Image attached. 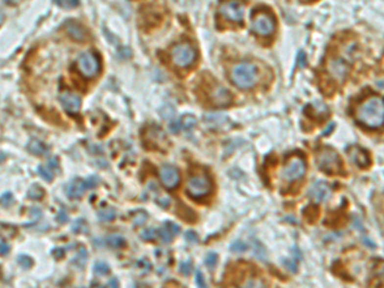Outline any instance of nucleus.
Masks as SVG:
<instances>
[{
  "mask_svg": "<svg viewBox=\"0 0 384 288\" xmlns=\"http://www.w3.org/2000/svg\"><path fill=\"white\" fill-rule=\"evenodd\" d=\"M18 263L21 264V266H24V268H31L33 264L32 259L30 258V256L27 255H20L18 256Z\"/></svg>",
  "mask_w": 384,
  "mask_h": 288,
  "instance_id": "nucleus-29",
  "label": "nucleus"
},
{
  "mask_svg": "<svg viewBox=\"0 0 384 288\" xmlns=\"http://www.w3.org/2000/svg\"><path fill=\"white\" fill-rule=\"evenodd\" d=\"M76 67L78 72L86 78H94L100 72V59L95 53L87 51L81 54L76 60Z\"/></svg>",
  "mask_w": 384,
  "mask_h": 288,
  "instance_id": "nucleus-5",
  "label": "nucleus"
},
{
  "mask_svg": "<svg viewBox=\"0 0 384 288\" xmlns=\"http://www.w3.org/2000/svg\"><path fill=\"white\" fill-rule=\"evenodd\" d=\"M72 263L78 268H83L87 263V251L85 248H80V251L77 252V255L72 260Z\"/></svg>",
  "mask_w": 384,
  "mask_h": 288,
  "instance_id": "nucleus-20",
  "label": "nucleus"
},
{
  "mask_svg": "<svg viewBox=\"0 0 384 288\" xmlns=\"http://www.w3.org/2000/svg\"><path fill=\"white\" fill-rule=\"evenodd\" d=\"M331 189L329 186L327 185L325 182H316L312 185V187L310 189V192L309 195L312 197L314 201L316 202H321V201H327V200L331 197Z\"/></svg>",
  "mask_w": 384,
  "mask_h": 288,
  "instance_id": "nucleus-12",
  "label": "nucleus"
},
{
  "mask_svg": "<svg viewBox=\"0 0 384 288\" xmlns=\"http://www.w3.org/2000/svg\"><path fill=\"white\" fill-rule=\"evenodd\" d=\"M216 260H218V255H216V252H210V254H208V256L205 258V264L208 265L209 268L212 269L216 266Z\"/></svg>",
  "mask_w": 384,
  "mask_h": 288,
  "instance_id": "nucleus-30",
  "label": "nucleus"
},
{
  "mask_svg": "<svg viewBox=\"0 0 384 288\" xmlns=\"http://www.w3.org/2000/svg\"><path fill=\"white\" fill-rule=\"evenodd\" d=\"M53 255L55 256L56 259L63 258V255H64V250H62V248H55V250H53Z\"/></svg>",
  "mask_w": 384,
  "mask_h": 288,
  "instance_id": "nucleus-40",
  "label": "nucleus"
},
{
  "mask_svg": "<svg viewBox=\"0 0 384 288\" xmlns=\"http://www.w3.org/2000/svg\"><path fill=\"white\" fill-rule=\"evenodd\" d=\"M160 181L163 185L166 186L167 189H174L179 183V172L178 169L174 168L173 166H163L159 172Z\"/></svg>",
  "mask_w": 384,
  "mask_h": 288,
  "instance_id": "nucleus-10",
  "label": "nucleus"
},
{
  "mask_svg": "<svg viewBox=\"0 0 384 288\" xmlns=\"http://www.w3.org/2000/svg\"><path fill=\"white\" fill-rule=\"evenodd\" d=\"M159 236H160V239H162V241L163 242H167V243H168V242H170L173 240L172 232H169V231L166 228V227H163V228L160 229Z\"/></svg>",
  "mask_w": 384,
  "mask_h": 288,
  "instance_id": "nucleus-32",
  "label": "nucleus"
},
{
  "mask_svg": "<svg viewBox=\"0 0 384 288\" xmlns=\"http://www.w3.org/2000/svg\"><path fill=\"white\" fill-rule=\"evenodd\" d=\"M8 252H9V246H8V243L1 242V243H0V255H8Z\"/></svg>",
  "mask_w": 384,
  "mask_h": 288,
  "instance_id": "nucleus-37",
  "label": "nucleus"
},
{
  "mask_svg": "<svg viewBox=\"0 0 384 288\" xmlns=\"http://www.w3.org/2000/svg\"><path fill=\"white\" fill-rule=\"evenodd\" d=\"M120 286V283H118V279L113 278L110 279L109 282H108V285H106V287H118Z\"/></svg>",
  "mask_w": 384,
  "mask_h": 288,
  "instance_id": "nucleus-41",
  "label": "nucleus"
},
{
  "mask_svg": "<svg viewBox=\"0 0 384 288\" xmlns=\"http://www.w3.org/2000/svg\"><path fill=\"white\" fill-rule=\"evenodd\" d=\"M28 150L35 155H47L49 152V147L44 143L39 141V140H31L28 144Z\"/></svg>",
  "mask_w": 384,
  "mask_h": 288,
  "instance_id": "nucleus-18",
  "label": "nucleus"
},
{
  "mask_svg": "<svg viewBox=\"0 0 384 288\" xmlns=\"http://www.w3.org/2000/svg\"><path fill=\"white\" fill-rule=\"evenodd\" d=\"M156 236H158V232H156L155 229L147 228L141 233V239H143L144 241H154V240L156 239Z\"/></svg>",
  "mask_w": 384,
  "mask_h": 288,
  "instance_id": "nucleus-26",
  "label": "nucleus"
},
{
  "mask_svg": "<svg viewBox=\"0 0 384 288\" xmlns=\"http://www.w3.org/2000/svg\"><path fill=\"white\" fill-rule=\"evenodd\" d=\"M116 218V210L112 208H106L99 212V219L101 222H112Z\"/></svg>",
  "mask_w": 384,
  "mask_h": 288,
  "instance_id": "nucleus-21",
  "label": "nucleus"
},
{
  "mask_svg": "<svg viewBox=\"0 0 384 288\" xmlns=\"http://www.w3.org/2000/svg\"><path fill=\"white\" fill-rule=\"evenodd\" d=\"M4 3H7V4L14 3V0H4Z\"/></svg>",
  "mask_w": 384,
  "mask_h": 288,
  "instance_id": "nucleus-43",
  "label": "nucleus"
},
{
  "mask_svg": "<svg viewBox=\"0 0 384 288\" xmlns=\"http://www.w3.org/2000/svg\"><path fill=\"white\" fill-rule=\"evenodd\" d=\"M37 172H39V174H40L45 181H48V182H50V181H53L54 179V172L50 167L40 166L39 168H37Z\"/></svg>",
  "mask_w": 384,
  "mask_h": 288,
  "instance_id": "nucleus-22",
  "label": "nucleus"
},
{
  "mask_svg": "<svg viewBox=\"0 0 384 288\" xmlns=\"http://www.w3.org/2000/svg\"><path fill=\"white\" fill-rule=\"evenodd\" d=\"M195 279H196V283H197V286H199V287H206L205 278H204V275H202L201 272L196 273Z\"/></svg>",
  "mask_w": 384,
  "mask_h": 288,
  "instance_id": "nucleus-36",
  "label": "nucleus"
},
{
  "mask_svg": "<svg viewBox=\"0 0 384 288\" xmlns=\"http://www.w3.org/2000/svg\"><path fill=\"white\" fill-rule=\"evenodd\" d=\"M331 71L336 76V78H338V80H343L344 77L347 76L348 66L346 64L344 60L333 59L331 62Z\"/></svg>",
  "mask_w": 384,
  "mask_h": 288,
  "instance_id": "nucleus-17",
  "label": "nucleus"
},
{
  "mask_svg": "<svg viewBox=\"0 0 384 288\" xmlns=\"http://www.w3.org/2000/svg\"><path fill=\"white\" fill-rule=\"evenodd\" d=\"M186 239L191 242H197V236H196L195 232H192V231H189V232L186 233Z\"/></svg>",
  "mask_w": 384,
  "mask_h": 288,
  "instance_id": "nucleus-39",
  "label": "nucleus"
},
{
  "mask_svg": "<svg viewBox=\"0 0 384 288\" xmlns=\"http://www.w3.org/2000/svg\"><path fill=\"white\" fill-rule=\"evenodd\" d=\"M231 80L240 89H251L258 82V68L252 63L242 62L233 67Z\"/></svg>",
  "mask_w": 384,
  "mask_h": 288,
  "instance_id": "nucleus-2",
  "label": "nucleus"
},
{
  "mask_svg": "<svg viewBox=\"0 0 384 288\" xmlns=\"http://www.w3.org/2000/svg\"><path fill=\"white\" fill-rule=\"evenodd\" d=\"M86 189L87 185L85 181H82V179L80 178H74L73 181H71L70 185L67 186V196H68L70 199H80V197L83 196Z\"/></svg>",
  "mask_w": 384,
  "mask_h": 288,
  "instance_id": "nucleus-14",
  "label": "nucleus"
},
{
  "mask_svg": "<svg viewBox=\"0 0 384 288\" xmlns=\"http://www.w3.org/2000/svg\"><path fill=\"white\" fill-rule=\"evenodd\" d=\"M133 223L136 225H141L144 224V223L147 220V214H146V212H143V210H139V212L135 213V216H133L132 218Z\"/></svg>",
  "mask_w": 384,
  "mask_h": 288,
  "instance_id": "nucleus-25",
  "label": "nucleus"
},
{
  "mask_svg": "<svg viewBox=\"0 0 384 288\" xmlns=\"http://www.w3.org/2000/svg\"><path fill=\"white\" fill-rule=\"evenodd\" d=\"M212 99L214 104H216V105L219 106H223L229 104V101L232 100V96H231L228 90L224 89V87L222 86H218L214 91H213Z\"/></svg>",
  "mask_w": 384,
  "mask_h": 288,
  "instance_id": "nucleus-16",
  "label": "nucleus"
},
{
  "mask_svg": "<svg viewBox=\"0 0 384 288\" xmlns=\"http://www.w3.org/2000/svg\"><path fill=\"white\" fill-rule=\"evenodd\" d=\"M219 13L231 22H241L243 16V5L239 0H228L222 3Z\"/></svg>",
  "mask_w": 384,
  "mask_h": 288,
  "instance_id": "nucleus-9",
  "label": "nucleus"
},
{
  "mask_svg": "<svg viewBox=\"0 0 384 288\" xmlns=\"http://www.w3.org/2000/svg\"><path fill=\"white\" fill-rule=\"evenodd\" d=\"M94 270H95V273L97 275H106L110 272V268L106 263L97 262L95 264V266H94Z\"/></svg>",
  "mask_w": 384,
  "mask_h": 288,
  "instance_id": "nucleus-24",
  "label": "nucleus"
},
{
  "mask_svg": "<svg viewBox=\"0 0 384 288\" xmlns=\"http://www.w3.org/2000/svg\"><path fill=\"white\" fill-rule=\"evenodd\" d=\"M213 185L212 181L209 178V176L206 173H196L192 174L187 181L186 185V191L191 197L195 199H200L204 196L209 195L212 192Z\"/></svg>",
  "mask_w": 384,
  "mask_h": 288,
  "instance_id": "nucleus-4",
  "label": "nucleus"
},
{
  "mask_svg": "<svg viewBox=\"0 0 384 288\" xmlns=\"http://www.w3.org/2000/svg\"><path fill=\"white\" fill-rule=\"evenodd\" d=\"M252 31L260 36H269L275 30L274 17L269 12H258L254 14L251 22Z\"/></svg>",
  "mask_w": 384,
  "mask_h": 288,
  "instance_id": "nucleus-8",
  "label": "nucleus"
},
{
  "mask_svg": "<svg viewBox=\"0 0 384 288\" xmlns=\"http://www.w3.org/2000/svg\"><path fill=\"white\" fill-rule=\"evenodd\" d=\"M350 158H351L352 162L356 164L360 168H366V167L370 166V158H369V154L365 151L364 149H361L359 146H351L350 150Z\"/></svg>",
  "mask_w": 384,
  "mask_h": 288,
  "instance_id": "nucleus-13",
  "label": "nucleus"
},
{
  "mask_svg": "<svg viewBox=\"0 0 384 288\" xmlns=\"http://www.w3.org/2000/svg\"><path fill=\"white\" fill-rule=\"evenodd\" d=\"M179 270H181V273H182V274H185V275H190L191 274V272H192V265H191V263H182V264H181V268H179Z\"/></svg>",
  "mask_w": 384,
  "mask_h": 288,
  "instance_id": "nucleus-35",
  "label": "nucleus"
},
{
  "mask_svg": "<svg viewBox=\"0 0 384 288\" xmlns=\"http://www.w3.org/2000/svg\"><path fill=\"white\" fill-rule=\"evenodd\" d=\"M59 100L67 113L76 114V113H78V110H80L81 99L80 96H77L76 94H73L66 90V91H63V93L59 95Z\"/></svg>",
  "mask_w": 384,
  "mask_h": 288,
  "instance_id": "nucleus-11",
  "label": "nucleus"
},
{
  "mask_svg": "<svg viewBox=\"0 0 384 288\" xmlns=\"http://www.w3.org/2000/svg\"><path fill=\"white\" fill-rule=\"evenodd\" d=\"M3 21H4V14L0 12V24H3Z\"/></svg>",
  "mask_w": 384,
  "mask_h": 288,
  "instance_id": "nucleus-42",
  "label": "nucleus"
},
{
  "mask_svg": "<svg viewBox=\"0 0 384 288\" xmlns=\"http://www.w3.org/2000/svg\"><path fill=\"white\" fill-rule=\"evenodd\" d=\"M164 227H166L167 229H168L169 232H172L173 236H176L179 233V227L177 224H174V223L172 222H167L166 224H164Z\"/></svg>",
  "mask_w": 384,
  "mask_h": 288,
  "instance_id": "nucleus-34",
  "label": "nucleus"
},
{
  "mask_svg": "<svg viewBox=\"0 0 384 288\" xmlns=\"http://www.w3.org/2000/svg\"><path fill=\"white\" fill-rule=\"evenodd\" d=\"M66 30L73 40L83 41L87 37V32L85 31L80 24H77L74 21H68L66 24Z\"/></svg>",
  "mask_w": 384,
  "mask_h": 288,
  "instance_id": "nucleus-15",
  "label": "nucleus"
},
{
  "mask_svg": "<svg viewBox=\"0 0 384 288\" xmlns=\"http://www.w3.org/2000/svg\"><path fill=\"white\" fill-rule=\"evenodd\" d=\"M12 201H13V196H12L10 192H5V193L0 196V204L3 206H9Z\"/></svg>",
  "mask_w": 384,
  "mask_h": 288,
  "instance_id": "nucleus-33",
  "label": "nucleus"
},
{
  "mask_svg": "<svg viewBox=\"0 0 384 288\" xmlns=\"http://www.w3.org/2000/svg\"><path fill=\"white\" fill-rule=\"evenodd\" d=\"M44 196V190L39 185H33L28 191V197L32 200H40Z\"/></svg>",
  "mask_w": 384,
  "mask_h": 288,
  "instance_id": "nucleus-23",
  "label": "nucleus"
},
{
  "mask_svg": "<svg viewBox=\"0 0 384 288\" xmlns=\"http://www.w3.org/2000/svg\"><path fill=\"white\" fill-rule=\"evenodd\" d=\"M172 60L179 68L191 66L196 59V50L189 43H181L172 49Z\"/></svg>",
  "mask_w": 384,
  "mask_h": 288,
  "instance_id": "nucleus-7",
  "label": "nucleus"
},
{
  "mask_svg": "<svg viewBox=\"0 0 384 288\" xmlns=\"http://www.w3.org/2000/svg\"><path fill=\"white\" fill-rule=\"evenodd\" d=\"M106 243H108V246H110V247L113 248H120L126 245V241H124L122 236L112 235L106 239Z\"/></svg>",
  "mask_w": 384,
  "mask_h": 288,
  "instance_id": "nucleus-19",
  "label": "nucleus"
},
{
  "mask_svg": "<svg viewBox=\"0 0 384 288\" xmlns=\"http://www.w3.org/2000/svg\"><path fill=\"white\" fill-rule=\"evenodd\" d=\"M182 120H183V124L181 123V127H183L185 129H190L192 128V127L196 126V120L195 118H192L191 116H186Z\"/></svg>",
  "mask_w": 384,
  "mask_h": 288,
  "instance_id": "nucleus-31",
  "label": "nucleus"
},
{
  "mask_svg": "<svg viewBox=\"0 0 384 288\" xmlns=\"http://www.w3.org/2000/svg\"><path fill=\"white\" fill-rule=\"evenodd\" d=\"M297 62H298V66H300V67H305V64H306V56H305V53H304V51H301V53L298 54V56H297Z\"/></svg>",
  "mask_w": 384,
  "mask_h": 288,
  "instance_id": "nucleus-38",
  "label": "nucleus"
},
{
  "mask_svg": "<svg viewBox=\"0 0 384 288\" xmlns=\"http://www.w3.org/2000/svg\"><path fill=\"white\" fill-rule=\"evenodd\" d=\"M316 163H318L319 169L328 173V174H332V176L343 172L341 158L338 156L335 150L329 149V147H325V149L319 151V154L316 155Z\"/></svg>",
  "mask_w": 384,
  "mask_h": 288,
  "instance_id": "nucleus-3",
  "label": "nucleus"
},
{
  "mask_svg": "<svg viewBox=\"0 0 384 288\" xmlns=\"http://www.w3.org/2000/svg\"><path fill=\"white\" fill-rule=\"evenodd\" d=\"M306 173V162L301 155H292L288 158L283 168V178L287 182H295L301 179Z\"/></svg>",
  "mask_w": 384,
  "mask_h": 288,
  "instance_id": "nucleus-6",
  "label": "nucleus"
},
{
  "mask_svg": "<svg viewBox=\"0 0 384 288\" xmlns=\"http://www.w3.org/2000/svg\"><path fill=\"white\" fill-rule=\"evenodd\" d=\"M248 246L242 241H236L231 245V250H232L233 252H245Z\"/></svg>",
  "mask_w": 384,
  "mask_h": 288,
  "instance_id": "nucleus-28",
  "label": "nucleus"
},
{
  "mask_svg": "<svg viewBox=\"0 0 384 288\" xmlns=\"http://www.w3.org/2000/svg\"><path fill=\"white\" fill-rule=\"evenodd\" d=\"M356 118L369 128H379L384 122V103L381 96H371L358 108Z\"/></svg>",
  "mask_w": 384,
  "mask_h": 288,
  "instance_id": "nucleus-1",
  "label": "nucleus"
},
{
  "mask_svg": "<svg viewBox=\"0 0 384 288\" xmlns=\"http://www.w3.org/2000/svg\"><path fill=\"white\" fill-rule=\"evenodd\" d=\"M56 4L62 8L70 9V8L77 7L80 4V0H56Z\"/></svg>",
  "mask_w": 384,
  "mask_h": 288,
  "instance_id": "nucleus-27",
  "label": "nucleus"
}]
</instances>
